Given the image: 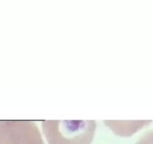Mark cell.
Masks as SVG:
<instances>
[{
	"label": "cell",
	"instance_id": "cell-1",
	"mask_svg": "<svg viewBox=\"0 0 153 144\" xmlns=\"http://www.w3.org/2000/svg\"><path fill=\"white\" fill-rule=\"evenodd\" d=\"M42 123L49 144H90L95 130L93 121H45Z\"/></svg>",
	"mask_w": 153,
	"mask_h": 144
},
{
	"label": "cell",
	"instance_id": "cell-2",
	"mask_svg": "<svg viewBox=\"0 0 153 144\" xmlns=\"http://www.w3.org/2000/svg\"><path fill=\"white\" fill-rule=\"evenodd\" d=\"M0 144H45L32 121L0 120Z\"/></svg>",
	"mask_w": 153,
	"mask_h": 144
},
{
	"label": "cell",
	"instance_id": "cell-3",
	"mask_svg": "<svg viewBox=\"0 0 153 144\" xmlns=\"http://www.w3.org/2000/svg\"><path fill=\"white\" fill-rule=\"evenodd\" d=\"M136 144H153V131H150Z\"/></svg>",
	"mask_w": 153,
	"mask_h": 144
}]
</instances>
